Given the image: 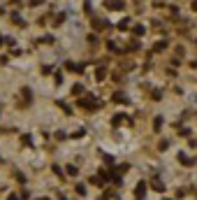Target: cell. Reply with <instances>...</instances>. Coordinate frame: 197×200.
<instances>
[{
  "label": "cell",
  "mask_w": 197,
  "mask_h": 200,
  "mask_svg": "<svg viewBox=\"0 0 197 200\" xmlns=\"http://www.w3.org/2000/svg\"><path fill=\"white\" fill-rule=\"evenodd\" d=\"M121 5H123L121 0H107V7L109 9H121Z\"/></svg>",
  "instance_id": "1"
},
{
  "label": "cell",
  "mask_w": 197,
  "mask_h": 200,
  "mask_svg": "<svg viewBox=\"0 0 197 200\" xmlns=\"http://www.w3.org/2000/svg\"><path fill=\"white\" fill-rule=\"evenodd\" d=\"M81 105H86V107H98L95 98H86V100H81Z\"/></svg>",
  "instance_id": "2"
},
{
  "label": "cell",
  "mask_w": 197,
  "mask_h": 200,
  "mask_svg": "<svg viewBox=\"0 0 197 200\" xmlns=\"http://www.w3.org/2000/svg\"><path fill=\"white\" fill-rule=\"evenodd\" d=\"M181 163H186V165H193V163H195V158H186L183 154H181Z\"/></svg>",
  "instance_id": "3"
},
{
  "label": "cell",
  "mask_w": 197,
  "mask_h": 200,
  "mask_svg": "<svg viewBox=\"0 0 197 200\" xmlns=\"http://www.w3.org/2000/svg\"><path fill=\"white\" fill-rule=\"evenodd\" d=\"M153 189H158V191H165V186H162V182H158V179H153Z\"/></svg>",
  "instance_id": "4"
},
{
  "label": "cell",
  "mask_w": 197,
  "mask_h": 200,
  "mask_svg": "<svg viewBox=\"0 0 197 200\" xmlns=\"http://www.w3.org/2000/svg\"><path fill=\"white\" fill-rule=\"evenodd\" d=\"M153 126H155V131H160V126H162V116H155V123H153Z\"/></svg>",
  "instance_id": "5"
},
{
  "label": "cell",
  "mask_w": 197,
  "mask_h": 200,
  "mask_svg": "<svg viewBox=\"0 0 197 200\" xmlns=\"http://www.w3.org/2000/svg\"><path fill=\"white\" fill-rule=\"evenodd\" d=\"M144 189H146V186H144V182L139 184V186H137V195H139V198H142V195H144Z\"/></svg>",
  "instance_id": "6"
},
{
  "label": "cell",
  "mask_w": 197,
  "mask_h": 200,
  "mask_svg": "<svg viewBox=\"0 0 197 200\" xmlns=\"http://www.w3.org/2000/svg\"><path fill=\"white\" fill-rule=\"evenodd\" d=\"M128 26H130V21H128V19H123V21H121V26H118V28H123V30H125Z\"/></svg>",
  "instance_id": "7"
}]
</instances>
